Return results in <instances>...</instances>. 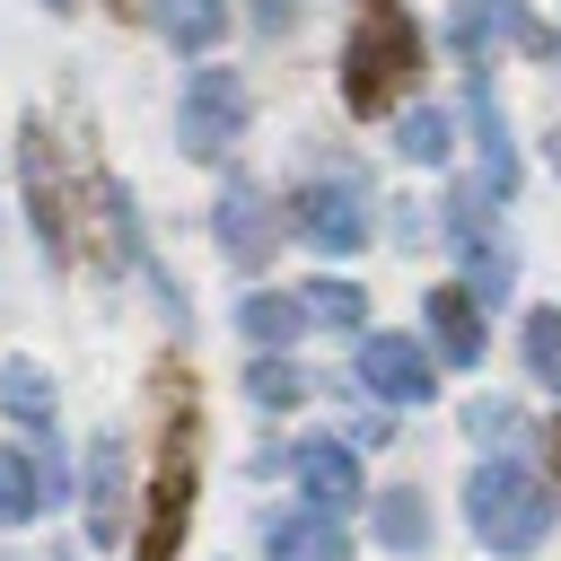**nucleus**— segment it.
<instances>
[{
	"label": "nucleus",
	"instance_id": "nucleus-1",
	"mask_svg": "<svg viewBox=\"0 0 561 561\" xmlns=\"http://www.w3.org/2000/svg\"><path fill=\"white\" fill-rule=\"evenodd\" d=\"M412 79H421V26L403 18V0H359V26L342 44V105L386 114Z\"/></svg>",
	"mask_w": 561,
	"mask_h": 561
},
{
	"label": "nucleus",
	"instance_id": "nucleus-5",
	"mask_svg": "<svg viewBox=\"0 0 561 561\" xmlns=\"http://www.w3.org/2000/svg\"><path fill=\"white\" fill-rule=\"evenodd\" d=\"M289 228L316 245V254H359L368 245V210L351 184H298L289 193Z\"/></svg>",
	"mask_w": 561,
	"mask_h": 561
},
{
	"label": "nucleus",
	"instance_id": "nucleus-17",
	"mask_svg": "<svg viewBox=\"0 0 561 561\" xmlns=\"http://www.w3.org/2000/svg\"><path fill=\"white\" fill-rule=\"evenodd\" d=\"M377 535H386L394 552H421V543H430V508H421V491H386V500H377Z\"/></svg>",
	"mask_w": 561,
	"mask_h": 561
},
{
	"label": "nucleus",
	"instance_id": "nucleus-15",
	"mask_svg": "<svg viewBox=\"0 0 561 561\" xmlns=\"http://www.w3.org/2000/svg\"><path fill=\"white\" fill-rule=\"evenodd\" d=\"M473 131H482V175H491V193H508V184H517V158H508V123H500V105H491L482 79H473Z\"/></svg>",
	"mask_w": 561,
	"mask_h": 561
},
{
	"label": "nucleus",
	"instance_id": "nucleus-11",
	"mask_svg": "<svg viewBox=\"0 0 561 561\" xmlns=\"http://www.w3.org/2000/svg\"><path fill=\"white\" fill-rule=\"evenodd\" d=\"M149 26L167 44H184V53H210L228 35V0H149Z\"/></svg>",
	"mask_w": 561,
	"mask_h": 561
},
{
	"label": "nucleus",
	"instance_id": "nucleus-26",
	"mask_svg": "<svg viewBox=\"0 0 561 561\" xmlns=\"http://www.w3.org/2000/svg\"><path fill=\"white\" fill-rule=\"evenodd\" d=\"M552 473H561V421H552Z\"/></svg>",
	"mask_w": 561,
	"mask_h": 561
},
{
	"label": "nucleus",
	"instance_id": "nucleus-23",
	"mask_svg": "<svg viewBox=\"0 0 561 561\" xmlns=\"http://www.w3.org/2000/svg\"><path fill=\"white\" fill-rule=\"evenodd\" d=\"M394 149L421 158V167H438V158H447V114H412V123L394 131Z\"/></svg>",
	"mask_w": 561,
	"mask_h": 561
},
{
	"label": "nucleus",
	"instance_id": "nucleus-2",
	"mask_svg": "<svg viewBox=\"0 0 561 561\" xmlns=\"http://www.w3.org/2000/svg\"><path fill=\"white\" fill-rule=\"evenodd\" d=\"M175 412H167V438H158V473H149V517H140V543L131 561H175L184 543V517H193V491H202V447H193V403L184 386H167Z\"/></svg>",
	"mask_w": 561,
	"mask_h": 561
},
{
	"label": "nucleus",
	"instance_id": "nucleus-6",
	"mask_svg": "<svg viewBox=\"0 0 561 561\" xmlns=\"http://www.w3.org/2000/svg\"><path fill=\"white\" fill-rule=\"evenodd\" d=\"M237 131H245V88H237V70H202V79L184 88V149H193V158H219Z\"/></svg>",
	"mask_w": 561,
	"mask_h": 561
},
{
	"label": "nucleus",
	"instance_id": "nucleus-7",
	"mask_svg": "<svg viewBox=\"0 0 561 561\" xmlns=\"http://www.w3.org/2000/svg\"><path fill=\"white\" fill-rule=\"evenodd\" d=\"M359 377H368L386 403H430V386H438V368L421 359L412 333H368V342H359Z\"/></svg>",
	"mask_w": 561,
	"mask_h": 561
},
{
	"label": "nucleus",
	"instance_id": "nucleus-10",
	"mask_svg": "<svg viewBox=\"0 0 561 561\" xmlns=\"http://www.w3.org/2000/svg\"><path fill=\"white\" fill-rule=\"evenodd\" d=\"M88 535H96V543L123 535V438H114V430L88 447Z\"/></svg>",
	"mask_w": 561,
	"mask_h": 561
},
{
	"label": "nucleus",
	"instance_id": "nucleus-24",
	"mask_svg": "<svg viewBox=\"0 0 561 561\" xmlns=\"http://www.w3.org/2000/svg\"><path fill=\"white\" fill-rule=\"evenodd\" d=\"M465 430H473L482 447H508V438H517V403H500V394H482V403L465 412Z\"/></svg>",
	"mask_w": 561,
	"mask_h": 561
},
{
	"label": "nucleus",
	"instance_id": "nucleus-3",
	"mask_svg": "<svg viewBox=\"0 0 561 561\" xmlns=\"http://www.w3.org/2000/svg\"><path fill=\"white\" fill-rule=\"evenodd\" d=\"M465 517L491 552H535L552 535V491L526 473V465H482L473 491H465Z\"/></svg>",
	"mask_w": 561,
	"mask_h": 561
},
{
	"label": "nucleus",
	"instance_id": "nucleus-8",
	"mask_svg": "<svg viewBox=\"0 0 561 561\" xmlns=\"http://www.w3.org/2000/svg\"><path fill=\"white\" fill-rule=\"evenodd\" d=\"M456 44H465V53H491V44L552 53V35L526 18V0H465V9H456Z\"/></svg>",
	"mask_w": 561,
	"mask_h": 561
},
{
	"label": "nucleus",
	"instance_id": "nucleus-20",
	"mask_svg": "<svg viewBox=\"0 0 561 561\" xmlns=\"http://www.w3.org/2000/svg\"><path fill=\"white\" fill-rule=\"evenodd\" d=\"M526 368L561 394V307H535V316H526Z\"/></svg>",
	"mask_w": 561,
	"mask_h": 561
},
{
	"label": "nucleus",
	"instance_id": "nucleus-12",
	"mask_svg": "<svg viewBox=\"0 0 561 561\" xmlns=\"http://www.w3.org/2000/svg\"><path fill=\"white\" fill-rule=\"evenodd\" d=\"M430 333H438V351H447L456 368H473V359H482V316H473V289H430Z\"/></svg>",
	"mask_w": 561,
	"mask_h": 561
},
{
	"label": "nucleus",
	"instance_id": "nucleus-22",
	"mask_svg": "<svg viewBox=\"0 0 561 561\" xmlns=\"http://www.w3.org/2000/svg\"><path fill=\"white\" fill-rule=\"evenodd\" d=\"M219 228H228L237 263H254V254H263V219H254V193H245V184H237V193L219 202Z\"/></svg>",
	"mask_w": 561,
	"mask_h": 561
},
{
	"label": "nucleus",
	"instance_id": "nucleus-25",
	"mask_svg": "<svg viewBox=\"0 0 561 561\" xmlns=\"http://www.w3.org/2000/svg\"><path fill=\"white\" fill-rule=\"evenodd\" d=\"M245 386H254V403H298V394H307V386H298V368H289V359H263V368H254V377H245Z\"/></svg>",
	"mask_w": 561,
	"mask_h": 561
},
{
	"label": "nucleus",
	"instance_id": "nucleus-21",
	"mask_svg": "<svg viewBox=\"0 0 561 561\" xmlns=\"http://www.w3.org/2000/svg\"><path fill=\"white\" fill-rule=\"evenodd\" d=\"M237 324H245L254 342H289V333L307 324V307H298V298H245V307H237Z\"/></svg>",
	"mask_w": 561,
	"mask_h": 561
},
{
	"label": "nucleus",
	"instance_id": "nucleus-13",
	"mask_svg": "<svg viewBox=\"0 0 561 561\" xmlns=\"http://www.w3.org/2000/svg\"><path fill=\"white\" fill-rule=\"evenodd\" d=\"M88 228H96V263L131 272V228H123V184L114 175H88Z\"/></svg>",
	"mask_w": 561,
	"mask_h": 561
},
{
	"label": "nucleus",
	"instance_id": "nucleus-27",
	"mask_svg": "<svg viewBox=\"0 0 561 561\" xmlns=\"http://www.w3.org/2000/svg\"><path fill=\"white\" fill-rule=\"evenodd\" d=\"M552 167H561V131H552Z\"/></svg>",
	"mask_w": 561,
	"mask_h": 561
},
{
	"label": "nucleus",
	"instance_id": "nucleus-16",
	"mask_svg": "<svg viewBox=\"0 0 561 561\" xmlns=\"http://www.w3.org/2000/svg\"><path fill=\"white\" fill-rule=\"evenodd\" d=\"M0 403H9L18 421L44 430V421H53V377H44L35 359H9V368H0Z\"/></svg>",
	"mask_w": 561,
	"mask_h": 561
},
{
	"label": "nucleus",
	"instance_id": "nucleus-14",
	"mask_svg": "<svg viewBox=\"0 0 561 561\" xmlns=\"http://www.w3.org/2000/svg\"><path fill=\"white\" fill-rule=\"evenodd\" d=\"M272 561H351V535L333 517H272Z\"/></svg>",
	"mask_w": 561,
	"mask_h": 561
},
{
	"label": "nucleus",
	"instance_id": "nucleus-19",
	"mask_svg": "<svg viewBox=\"0 0 561 561\" xmlns=\"http://www.w3.org/2000/svg\"><path fill=\"white\" fill-rule=\"evenodd\" d=\"M298 307H307V324H359L368 316V289L359 280H307Z\"/></svg>",
	"mask_w": 561,
	"mask_h": 561
},
{
	"label": "nucleus",
	"instance_id": "nucleus-18",
	"mask_svg": "<svg viewBox=\"0 0 561 561\" xmlns=\"http://www.w3.org/2000/svg\"><path fill=\"white\" fill-rule=\"evenodd\" d=\"M44 508V482H35V465L18 456V447H0V526H26Z\"/></svg>",
	"mask_w": 561,
	"mask_h": 561
},
{
	"label": "nucleus",
	"instance_id": "nucleus-4",
	"mask_svg": "<svg viewBox=\"0 0 561 561\" xmlns=\"http://www.w3.org/2000/svg\"><path fill=\"white\" fill-rule=\"evenodd\" d=\"M18 167H26V202H35V237H44V254H53V263H70L79 228H70L61 158H53V131H44V123H26V131H18Z\"/></svg>",
	"mask_w": 561,
	"mask_h": 561
},
{
	"label": "nucleus",
	"instance_id": "nucleus-9",
	"mask_svg": "<svg viewBox=\"0 0 561 561\" xmlns=\"http://www.w3.org/2000/svg\"><path fill=\"white\" fill-rule=\"evenodd\" d=\"M289 473H298V491H307L316 508H342V500L359 491V465H351V447H333V438H307V447L289 456Z\"/></svg>",
	"mask_w": 561,
	"mask_h": 561
}]
</instances>
